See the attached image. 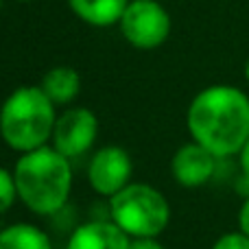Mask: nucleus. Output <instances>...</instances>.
Here are the masks:
<instances>
[{
  "label": "nucleus",
  "mask_w": 249,
  "mask_h": 249,
  "mask_svg": "<svg viewBox=\"0 0 249 249\" xmlns=\"http://www.w3.org/2000/svg\"><path fill=\"white\" fill-rule=\"evenodd\" d=\"M55 103L39 86H22L4 99L0 107V138L18 153L46 146L53 138Z\"/></svg>",
  "instance_id": "obj_3"
},
{
  "label": "nucleus",
  "mask_w": 249,
  "mask_h": 249,
  "mask_svg": "<svg viewBox=\"0 0 249 249\" xmlns=\"http://www.w3.org/2000/svg\"><path fill=\"white\" fill-rule=\"evenodd\" d=\"M0 249H53V243L42 228L20 221L0 230Z\"/></svg>",
  "instance_id": "obj_12"
},
{
  "label": "nucleus",
  "mask_w": 249,
  "mask_h": 249,
  "mask_svg": "<svg viewBox=\"0 0 249 249\" xmlns=\"http://www.w3.org/2000/svg\"><path fill=\"white\" fill-rule=\"evenodd\" d=\"M210 249H249V236H245L241 230L225 232L212 243Z\"/></svg>",
  "instance_id": "obj_14"
},
{
  "label": "nucleus",
  "mask_w": 249,
  "mask_h": 249,
  "mask_svg": "<svg viewBox=\"0 0 249 249\" xmlns=\"http://www.w3.org/2000/svg\"><path fill=\"white\" fill-rule=\"evenodd\" d=\"M129 249H166L158 238H131Z\"/></svg>",
  "instance_id": "obj_16"
},
{
  "label": "nucleus",
  "mask_w": 249,
  "mask_h": 249,
  "mask_svg": "<svg viewBox=\"0 0 249 249\" xmlns=\"http://www.w3.org/2000/svg\"><path fill=\"white\" fill-rule=\"evenodd\" d=\"M18 201L39 216H55L68 206L72 193V164L55 146L20 153L13 166Z\"/></svg>",
  "instance_id": "obj_2"
},
{
  "label": "nucleus",
  "mask_w": 249,
  "mask_h": 249,
  "mask_svg": "<svg viewBox=\"0 0 249 249\" xmlns=\"http://www.w3.org/2000/svg\"><path fill=\"white\" fill-rule=\"evenodd\" d=\"M131 0H68L72 13L92 26L118 24Z\"/></svg>",
  "instance_id": "obj_10"
},
{
  "label": "nucleus",
  "mask_w": 249,
  "mask_h": 249,
  "mask_svg": "<svg viewBox=\"0 0 249 249\" xmlns=\"http://www.w3.org/2000/svg\"><path fill=\"white\" fill-rule=\"evenodd\" d=\"M20 2H31V0H20Z\"/></svg>",
  "instance_id": "obj_19"
},
{
  "label": "nucleus",
  "mask_w": 249,
  "mask_h": 249,
  "mask_svg": "<svg viewBox=\"0 0 249 249\" xmlns=\"http://www.w3.org/2000/svg\"><path fill=\"white\" fill-rule=\"evenodd\" d=\"M118 26L131 46L140 51H153L171 35V16L158 0H131Z\"/></svg>",
  "instance_id": "obj_5"
},
{
  "label": "nucleus",
  "mask_w": 249,
  "mask_h": 249,
  "mask_svg": "<svg viewBox=\"0 0 249 249\" xmlns=\"http://www.w3.org/2000/svg\"><path fill=\"white\" fill-rule=\"evenodd\" d=\"M88 181L99 197H114L124 186L131 184L133 177V160L127 149L118 144H107L94 151L88 162Z\"/></svg>",
  "instance_id": "obj_6"
},
{
  "label": "nucleus",
  "mask_w": 249,
  "mask_h": 249,
  "mask_svg": "<svg viewBox=\"0 0 249 249\" xmlns=\"http://www.w3.org/2000/svg\"><path fill=\"white\" fill-rule=\"evenodd\" d=\"M190 138L219 160L236 158L249 140V94L216 83L195 94L186 112Z\"/></svg>",
  "instance_id": "obj_1"
},
{
  "label": "nucleus",
  "mask_w": 249,
  "mask_h": 249,
  "mask_svg": "<svg viewBox=\"0 0 249 249\" xmlns=\"http://www.w3.org/2000/svg\"><path fill=\"white\" fill-rule=\"evenodd\" d=\"M109 219L131 238H158L171 223V203L158 188L131 181L107 199Z\"/></svg>",
  "instance_id": "obj_4"
},
{
  "label": "nucleus",
  "mask_w": 249,
  "mask_h": 249,
  "mask_svg": "<svg viewBox=\"0 0 249 249\" xmlns=\"http://www.w3.org/2000/svg\"><path fill=\"white\" fill-rule=\"evenodd\" d=\"M99 136V118L88 107H68L59 114L53 129L51 144L66 158H79L94 146Z\"/></svg>",
  "instance_id": "obj_7"
},
{
  "label": "nucleus",
  "mask_w": 249,
  "mask_h": 249,
  "mask_svg": "<svg viewBox=\"0 0 249 249\" xmlns=\"http://www.w3.org/2000/svg\"><path fill=\"white\" fill-rule=\"evenodd\" d=\"M236 158H238V168H241V175H245L249 179V140L245 142V146L241 149V153H238Z\"/></svg>",
  "instance_id": "obj_17"
},
{
  "label": "nucleus",
  "mask_w": 249,
  "mask_h": 249,
  "mask_svg": "<svg viewBox=\"0 0 249 249\" xmlns=\"http://www.w3.org/2000/svg\"><path fill=\"white\" fill-rule=\"evenodd\" d=\"M243 74H245V81L249 83V57H247V61H245V68H243Z\"/></svg>",
  "instance_id": "obj_18"
},
{
  "label": "nucleus",
  "mask_w": 249,
  "mask_h": 249,
  "mask_svg": "<svg viewBox=\"0 0 249 249\" xmlns=\"http://www.w3.org/2000/svg\"><path fill=\"white\" fill-rule=\"evenodd\" d=\"M219 158L199 142L190 140L181 144L171 158V173L173 179L181 188H201L208 181L214 179Z\"/></svg>",
  "instance_id": "obj_8"
},
{
  "label": "nucleus",
  "mask_w": 249,
  "mask_h": 249,
  "mask_svg": "<svg viewBox=\"0 0 249 249\" xmlns=\"http://www.w3.org/2000/svg\"><path fill=\"white\" fill-rule=\"evenodd\" d=\"M238 230H241L245 236H249V197L243 199L241 208H238Z\"/></svg>",
  "instance_id": "obj_15"
},
{
  "label": "nucleus",
  "mask_w": 249,
  "mask_h": 249,
  "mask_svg": "<svg viewBox=\"0 0 249 249\" xmlns=\"http://www.w3.org/2000/svg\"><path fill=\"white\" fill-rule=\"evenodd\" d=\"M16 201H18V188L13 173L7 171L4 166H0V214L11 210V206Z\"/></svg>",
  "instance_id": "obj_13"
},
{
  "label": "nucleus",
  "mask_w": 249,
  "mask_h": 249,
  "mask_svg": "<svg viewBox=\"0 0 249 249\" xmlns=\"http://www.w3.org/2000/svg\"><path fill=\"white\" fill-rule=\"evenodd\" d=\"M39 88L55 105H68L81 92V77L70 66H55L42 77Z\"/></svg>",
  "instance_id": "obj_11"
},
{
  "label": "nucleus",
  "mask_w": 249,
  "mask_h": 249,
  "mask_svg": "<svg viewBox=\"0 0 249 249\" xmlns=\"http://www.w3.org/2000/svg\"><path fill=\"white\" fill-rule=\"evenodd\" d=\"M131 236L112 219H90L70 232L66 249H129Z\"/></svg>",
  "instance_id": "obj_9"
}]
</instances>
